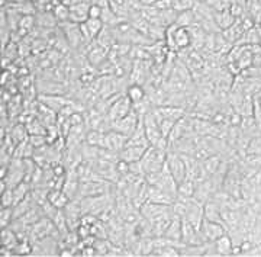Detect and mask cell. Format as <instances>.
Listing matches in <instances>:
<instances>
[{"label": "cell", "mask_w": 261, "mask_h": 257, "mask_svg": "<svg viewBox=\"0 0 261 257\" xmlns=\"http://www.w3.org/2000/svg\"><path fill=\"white\" fill-rule=\"evenodd\" d=\"M166 160H167V150L166 148L154 147L149 146L145 151V154L141 158V165L144 169V173H157L161 172L166 166Z\"/></svg>", "instance_id": "obj_1"}, {"label": "cell", "mask_w": 261, "mask_h": 257, "mask_svg": "<svg viewBox=\"0 0 261 257\" xmlns=\"http://www.w3.org/2000/svg\"><path fill=\"white\" fill-rule=\"evenodd\" d=\"M142 118V124H144V128H145V134L148 137V141L151 146L154 147H160V148H166L167 150L168 143L166 138L163 137L161 134V129H160L159 121L155 118V115L152 113V110L145 113Z\"/></svg>", "instance_id": "obj_2"}, {"label": "cell", "mask_w": 261, "mask_h": 257, "mask_svg": "<svg viewBox=\"0 0 261 257\" xmlns=\"http://www.w3.org/2000/svg\"><path fill=\"white\" fill-rule=\"evenodd\" d=\"M58 28L61 29V32L64 34L67 42L70 44L71 50H80L82 46L86 45V41H84L83 34H82V29L79 24H74L71 20H65V22H60Z\"/></svg>", "instance_id": "obj_3"}, {"label": "cell", "mask_w": 261, "mask_h": 257, "mask_svg": "<svg viewBox=\"0 0 261 257\" xmlns=\"http://www.w3.org/2000/svg\"><path fill=\"white\" fill-rule=\"evenodd\" d=\"M170 173L173 175V177L177 180V183L183 182L187 177L186 172V163L183 160V156L174 153V151H167V160H166Z\"/></svg>", "instance_id": "obj_4"}, {"label": "cell", "mask_w": 261, "mask_h": 257, "mask_svg": "<svg viewBox=\"0 0 261 257\" xmlns=\"http://www.w3.org/2000/svg\"><path fill=\"white\" fill-rule=\"evenodd\" d=\"M140 122L141 116L135 110L132 109L125 118L113 122L112 129H115V131H118V132H121V134H123V135H126V137L129 138L134 134V131L137 129V127L140 125Z\"/></svg>", "instance_id": "obj_5"}, {"label": "cell", "mask_w": 261, "mask_h": 257, "mask_svg": "<svg viewBox=\"0 0 261 257\" xmlns=\"http://www.w3.org/2000/svg\"><path fill=\"white\" fill-rule=\"evenodd\" d=\"M132 110V102L128 99V96L122 95L121 98H118L116 101L113 102L111 109L108 112V118L111 120V122H116V121L125 118L128 113Z\"/></svg>", "instance_id": "obj_6"}, {"label": "cell", "mask_w": 261, "mask_h": 257, "mask_svg": "<svg viewBox=\"0 0 261 257\" xmlns=\"http://www.w3.org/2000/svg\"><path fill=\"white\" fill-rule=\"evenodd\" d=\"M126 143H128V137L126 135H123L121 132L115 131V129H111V131L105 132L100 147L119 153L122 148L126 147Z\"/></svg>", "instance_id": "obj_7"}, {"label": "cell", "mask_w": 261, "mask_h": 257, "mask_svg": "<svg viewBox=\"0 0 261 257\" xmlns=\"http://www.w3.org/2000/svg\"><path fill=\"white\" fill-rule=\"evenodd\" d=\"M196 230L200 231V227H202V222H203V205L200 202H197L195 198H190L189 202H187V212L186 217H185Z\"/></svg>", "instance_id": "obj_8"}, {"label": "cell", "mask_w": 261, "mask_h": 257, "mask_svg": "<svg viewBox=\"0 0 261 257\" xmlns=\"http://www.w3.org/2000/svg\"><path fill=\"white\" fill-rule=\"evenodd\" d=\"M152 113L155 115L157 120L161 118H167V120L180 121L181 118H185L187 113V110L181 106H174V105H161V106H155L152 109Z\"/></svg>", "instance_id": "obj_9"}, {"label": "cell", "mask_w": 261, "mask_h": 257, "mask_svg": "<svg viewBox=\"0 0 261 257\" xmlns=\"http://www.w3.org/2000/svg\"><path fill=\"white\" fill-rule=\"evenodd\" d=\"M38 101L47 105L48 108L54 109L58 113L67 105L73 103L74 99L68 98V95H38Z\"/></svg>", "instance_id": "obj_10"}, {"label": "cell", "mask_w": 261, "mask_h": 257, "mask_svg": "<svg viewBox=\"0 0 261 257\" xmlns=\"http://www.w3.org/2000/svg\"><path fill=\"white\" fill-rule=\"evenodd\" d=\"M200 232L205 237L206 241H216L219 237H222L224 234H226V227H225L224 224L207 221L203 218L202 227H200Z\"/></svg>", "instance_id": "obj_11"}, {"label": "cell", "mask_w": 261, "mask_h": 257, "mask_svg": "<svg viewBox=\"0 0 261 257\" xmlns=\"http://www.w3.org/2000/svg\"><path fill=\"white\" fill-rule=\"evenodd\" d=\"M109 51L111 50H108V48H105L102 45H97L96 42H92V45L89 48V51H87V61H89V64L92 65V67H97V65H100L103 61H106L108 60V55H109Z\"/></svg>", "instance_id": "obj_12"}, {"label": "cell", "mask_w": 261, "mask_h": 257, "mask_svg": "<svg viewBox=\"0 0 261 257\" xmlns=\"http://www.w3.org/2000/svg\"><path fill=\"white\" fill-rule=\"evenodd\" d=\"M177 196H173L171 193L166 192L163 189H160L157 186L149 184V202L160 203V205H173Z\"/></svg>", "instance_id": "obj_13"}, {"label": "cell", "mask_w": 261, "mask_h": 257, "mask_svg": "<svg viewBox=\"0 0 261 257\" xmlns=\"http://www.w3.org/2000/svg\"><path fill=\"white\" fill-rule=\"evenodd\" d=\"M90 2L86 3H80V5H74L70 8V20L82 25L84 22H87L89 19V9H90Z\"/></svg>", "instance_id": "obj_14"}, {"label": "cell", "mask_w": 261, "mask_h": 257, "mask_svg": "<svg viewBox=\"0 0 261 257\" xmlns=\"http://www.w3.org/2000/svg\"><path fill=\"white\" fill-rule=\"evenodd\" d=\"M148 147H138V146H126L119 151V158L128 161V163H135V161H141L142 156L145 154Z\"/></svg>", "instance_id": "obj_15"}, {"label": "cell", "mask_w": 261, "mask_h": 257, "mask_svg": "<svg viewBox=\"0 0 261 257\" xmlns=\"http://www.w3.org/2000/svg\"><path fill=\"white\" fill-rule=\"evenodd\" d=\"M203 215H205V220L219 222V224L225 225L224 218H222V208L214 201H207L203 205Z\"/></svg>", "instance_id": "obj_16"}, {"label": "cell", "mask_w": 261, "mask_h": 257, "mask_svg": "<svg viewBox=\"0 0 261 257\" xmlns=\"http://www.w3.org/2000/svg\"><path fill=\"white\" fill-rule=\"evenodd\" d=\"M126 146H138V147H149L148 137L145 134V128H144V124H142V118H141L140 125L137 127V129L134 131V134L128 138V143Z\"/></svg>", "instance_id": "obj_17"}, {"label": "cell", "mask_w": 261, "mask_h": 257, "mask_svg": "<svg viewBox=\"0 0 261 257\" xmlns=\"http://www.w3.org/2000/svg\"><path fill=\"white\" fill-rule=\"evenodd\" d=\"M225 161H226V158L222 154H211V156L206 157L205 160L202 161V165L205 167L206 173L209 176H212L216 172H219V169L224 166Z\"/></svg>", "instance_id": "obj_18"}, {"label": "cell", "mask_w": 261, "mask_h": 257, "mask_svg": "<svg viewBox=\"0 0 261 257\" xmlns=\"http://www.w3.org/2000/svg\"><path fill=\"white\" fill-rule=\"evenodd\" d=\"M125 95L128 96V99L132 102V105L138 103V102L144 101L147 98V90L142 84H138V83H130L129 86L126 87L125 90Z\"/></svg>", "instance_id": "obj_19"}, {"label": "cell", "mask_w": 261, "mask_h": 257, "mask_svg": "<svg viewBox=\"0 0 261 257\" xmlns=\"http://www.w3.org/2000/svg\"><path fill=\"white\" fill-rule=\"evenodd\" d=\"M8 134L12 138V141L15 143V144H19V143H22V141H25V139H28L29 138V132L28 128H27V125L25 124H22V122H19L16 121L13 125H12V128L8 131Z\"/></svg>", "instance_id": "obj_20"}, {"label": "cell", "mask_w": 261, "mask_h": 257, "mask_svg": "<svg viewBox=\"0 0 261 257\" xmlns=\"http://www.w3.org/2000/svg\"><path fill=\"white\" fill-rule=\"evenodd\" d=\"M214 243L215 247H216V251H218L219 256H232L233 243L232 239L229 237L228 232L224 234L222 237H219V239L216 240V241H214Z\"/></svg>", "instance_id": "obj_21"}, {"label": "cell", "mask_w": 261, "mask_h": 257, "mask_svg": "<svg viewBox=\"0 0 261 257\" xmlns=\"http://www.w3.org/2000/svg\"><path fill=\"white\" fill-rule=\"evenodd\" d=\"M214 19H215V24L218 25V28H219L221 31H224V29H228L229 27H232L233 22L237 20V19L233 18V15L229 12L228 8L224 10H221V12H215Z\"/></svg>", "instance_id": "obj_22"}, {"label": "cell", "mask_w": 261, "mask_h": 257, "mask_svg": "<svg viewBox=\"0 0 261 257\" xmlns=\"http://www.w3.org/2000/svg\"><path fill=\"white\" fill-rule=\"evenodd\" d=\"M163 237H166L170 241H181V218L174 217L167 227V230L164 231Z\"/></svg>", "instance_id": "obj_23"}, {"label": "cell", "mask_w": 261, "mask_h": 257, "mask_svg": "<svg viewBox=\"0 0 261 257\" xmlns=\"http://www.w3.org/2000/svg\"><path fill=\"white\" fill-rule=\"evenodd\" d=\"M48 201L53 203L54 206H57L58 209H64L67 203L70 202L71 199L67 196V193L63 189H51L49 195H48Z\"/></svg>", "instance_id": "obj_24"}, {"label": "cell", "mask_w": 261, "mask_h": 257, "mask_svg": "<svg viewBox=\"0 0 261 257\" xmlns=\"http://www.w3.org/2000/svg\"><path fill=\"white\" fill-rule=\"evenodd\" d=\"M37 205L38 203L35 202V199H34L32 195L29 193L23 201H20V202L16 203V205L13 206V217H15V220H16V218H20L22 215H25V214L31 211L32 208H35Z\"/></svg>", "instance_id": "obj_25"}, {"label": "cell", "mask_w": 261, "mask_h": 257, "mask_svg": "<svg viewBox=\"0 0 261 257\" xmlns=\"http://www.w3.org/2000/svg\"><path fill=\"white\" fill-rule=\"evenodd\" d=\"M235 45H260V35H258L257 27L245 31L243 37L240 38V41Z\"/></svg>", "instance_id": "obj_26"}, {"label": "cell", "mask_w": 261, "mask_h": 257, "mask_svg": "<svg viewBox=\"0 0 261 257\" xmlns=\"http://www.w3.org/2000/svg\"><path fill=\"white\" fill-rule=\"evenodd\" d=\"M18 244L19 237L15 231L12 230L10 227H8V228H2V246L15 250V248L18 247Z\"/></svg>", "instance_id": "obj_27"}, {"label": "cell", "mask_w": 261, "mask_h": 257, "mask_svg": "<svg viewBox=\"0 0 261 257\" xmlns=\"http://www.w3.org/2000/svg\"><path fill=\"white\" fill-rule=\"evenodd\" d=\"M196 186L197 184L190 180V179H185L183 182L178 183V191H177V196H183V198H193L196 192Z\"/></svg>", "instance_id": "obj_28"}, {"label": "cell", "mask_w": 261, "mask_h": 257, "mask_svg": "<svg viewBox=\"0 0 261 257\" xmlns=\"http://www.w3.org/2000/svg\"><path fill=\"white\" fill-rule=\"evenodd\" d=\"M28 128L29 135H47V127L44 125V122L35 116L34 120H31L28 124H25Z\"/></svg>", "instance_id": "obj_29"}, {"label": "cell", "mask_w": 261, "mask_h": 257, "mask_svg": "<svg viewBox=\"0 0 261 257\" xmlns=\"http://www.w3.org/2000/svg\"><path fill=\"white\" fill-rule=\"evenodd\" d=\"M193 24H196V16L193 9L186 10V12H180L176 19V25L183 28H190Z\"/></svg>", "instance_id": "obj_30"}, {"label": "cell", "mask_w": 261, "mask_h": 257, "mask_svg": "<svg viewBox=\"0 0 261 257\" xmlns=\"http://www.w3.org/2000/svg\"><path fill=\"white\" fill-rule=\"evenodd\" d=\"M103 135L105 132L102 131H97V129H89L86 138H84V143L89 144V146H93V147H100L103 141Z\"/></svg>", "instance_id": "obj_31"}, {"label": "cell", "mask_w": 261, "mask_h": 257, "mask_svg": "<svg viewBox=\"0 0 261 257\" xmlns=\"http://www.w3.org/2000/svg\"><path fill=\"white\" fill-rule=\"evenodd\" d=\"M53 13H54V16L58 20V24L60 22H65V20H70V8L67 5H64L63 2L54 6Z\"/></svg>", "instance_id": "obj_32"}, {"label": "cell", "mask_w": 261, "mask_h": 257, "mask_svg": "<svg viewBox=\"0 0 261 257\" xmlns=\"http://www.w3.org/2000/svg\"><path fill=\"white\" fill-rule=\"evenodd\" d=\"M84 24H86V27L89 29V32L92 34L93 39H96V37L102 32L103 28H105V24H103L102 19L89 18L87 19V22H84Z\"/></svg>", "instance_id": "obj_33"}, {"label": "cell", "mask_w": 261, "mask_h": 257, "mask_svg": "<svg viewBox=\"0 0 261 257\" xmlns=\"http://www.w3.org/2000/svg\"><path fill=\"white\" fill-rule=\"evenodd\" d=\"M15 217H13V206L12 208H2L0 211V225L2 228H8L10 224L13 222Z\"/></svg>", "instance_id": "obj_34"}, {"label": "cell", "mask_w": 261, "mask_h": 257, "mask_svg": "<svg viewBox=\"0 0 261 257\" xmlns=\"http://www.w3.org/2000/svg\"><path fill=\"white\" fill-rule=\"evenodd\" d=\"M197 0H173V9L177 13L180 12H186V10H192L195 8Z\"/></svg>", "instance_id": "obj_35"}, {"label": "cell", "mask_w": 261, "mask_h": 257, "mask_svg": "<svg viewBox=\"0 0 261 257\" xmlns=\"http://www.w3.org/2000/svg\"><path fill=\"white\" fill-rule=\"evenodd\" d=\"M157 121H159V125H160V129H161L163 137L167 139L168 135H170V132L173 131V128H174V125H176V122H177V121L167 120V118H161V120H157Z\"/></svg>", "instance_id": "obj_36"}, {"label": "cell", "mask_w": 261, "mask_h": 257, "mask_svg": "<svg viewBox=\"0 0 261 257\" xmlns=\"http://www.w3.org/2000/svg\"><path fill=\"white\" fill-rule=\"evenodd\" d=\"M252 118L255 121V125L261 132V102L257 96H254V108H252Z\"/></svg>", "instance_id": "obj_37"}, {"label": "cell", "mask_w": 261, "mask_h": 257, "mask_svg": "<svg viewBox=\"0 0 261 257\" xmlns=\"http://www.w3.org/2000/svg\"><path fill=\"white\" fill-rule=\"evenodd\" d=\"M15 203V198H13V189L8 188L5 192H2V208H12Z\"/></svg>", "instance_id": "obj_38"}, {"label": "cell", "mask_w": 261, "mask_h": 257, "mask_svg": "<svg viewBox=\"0 0 261 257\" xmlns=\"http://www.w3.org/2000/svg\"><path fill=\"white\" fill-rule=\"evenodd\" d=\"M41 208H42V212H44V215L49 218V220H53L54 217L57 215V212L60 211L57 206H54L53 203L49 202V201H45V202L41 205Z\"/></svg>", "instance_id": "obj_39"}, {"label": "cell", "mask_w": 261, "mask_h": 257, "mask_svg": "<svg viewBox=\"0 0 261 257\" xmlns=\"http://www.w3.org/2000/svg\"><path fill=\"white\" fill-rule=\"evenodd\" d=\"M244 116L240 113V112H235L233 110L232 113L228 116V127H232V128H240L241 124H243Z\"/></svg>", "instance_id": "obj_40"}, {"label": "cell", "mask_w": 261, "mask_h": 257, "mask_svg": "<svg viewBox=\"0 0 261 257\" xmlns=\"http://www.w3.org/2000/svg\"><path fill=\"white\" fill-rule=\"evenodd\" d=\"M115 169H116V172H118V175L123 177L125 175H128L130 172V165L128 161H125V160H122L119 158L116 163H115Z\"/></svg>", "instance_id": "obj_41"}, {"label": "cell", "mask_w": 261, "mask_h": 257, "mask_svg": "<svg viewBox=\"0 0 261 257\" xmlns=\"http://www.w3.org/2000/svg\"><path fill=\"white\" fill-rule=\"evenodd\" d=\"M202 2H205L206 5L214 10V12H221V10L228 8L224 0H202Z\"/></svg>", "instance_id": "obj_42"}, {"label": "cell", "mask_w": 261, "mask_h": 257, "mask_svg": "<svg viewBox=\"0 0 261 257\" xmlns=\"http://www.w3.org/2000/svg\"><path fill=\"white\" fill-rule=\"evenodd\" d=\"M29 143L34 146L35 148L39 147H44V146H47L48 141H47V135H29Z\"/></svg>", "instance_id": "obj_43"}, {"label": "cell", "mask_w": 261, "mask_h": 257, "mask_svg": "<svg viewBox=\"0 0 261 257\" xmlns=\"http://www.w3.org/2000/svg\"><path fill=\"white\" fill-rule=\"evenodd\" d=\"M102 6L99 3H92L90 9H89V18L92 19H100L102 18Z\"/></svg>", "instance_id": "obj_44"}, {"label": "cell", "mask_w": 261, "mask_h": 257, "mask_svg": "<svg viewBox=\"0 0 261 257\" xmlns=\"http://www.w3.org/2000/svg\"><path fill=\"white\" fill-rule=\"evenodd\" d=\"M152 6L159 10L173 9V0H157Z\"/></svg>", "instance_id": "obj_45"}, {"label": "cell", "mask_w": 261, "mask_h": 257, "mask_svg": "<svg viewBox=\"0 0 261 257\" xmlns=\"http://www.w3.org/2000/svg\"><path fill=\"white\" fill-rule=\"evenodd\" d=\"M86 2H90L92 3V0H63V3L67 5L68 8H71L74 5H80V3H86Z\"/></svg>", "instance_id": "obj_46"}, {"label": "cell", "mask_w": 261, "mask_h": 257, "mask_svg": "<svg viewBox=\"0 0 261 257\" xmlns=\"http://www.w3.org/2000/svg\"><path fill=\"white\" fill-rule=\"evenodd\" d=\"M16 2H23V0H8V3H16Z\"/></svg>", "instance_id": "obj_47"}, {"label": "cell", "mask_w": 261, "mask_h": 257, "mask_svg": "<svg viewBox=\"0 0 261 257\" xmlns=\"http://www.w3.org/2000/svg\"><path fill=\"white\" fill-rule=\"evenodd\" d=\"M260 102H261V101H260Z\"/></svg>", "instance_id": "obj_48"}]
</instances>
